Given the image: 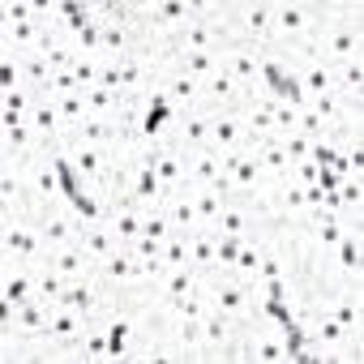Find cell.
<instances>
[{"label": "cell", "instance_id": "45", "mask_svg": "<svg viewBox=\"0 0 364 364\" xmlns=\"http://www.w3.org/2000/svg\"><path fill=\"white\" fill-rule=\"evenodd\" d=\"M279 146H283V154H287L291 163H300V159H313V137H304L300 129L283 133V137H279Z\"/></svg>", "mask_w": 364, "mask_h": 364}, {"label": "cell", "instance_id": "38", "mask_svg": "<svg viewBox=\"0 0 364 364\" xmlns=\"http://www.w3.org/2000/svg\"><path fill=\"white\" fill-rule=\"evenodd\" d=\"M334 95L347 99L351 107H360V99H364V60H347V65L334 69Z\"/></svg>", "mask_w": 364, "mask_h": 364}, {"label": "cell", "instance_id": "40", "mask_svg": "<svg viewBox=\"0 0 364 364\" xmlns=\"http://www.w3.org/2000/svg\"><path fill=\"white\" fill-rule=\"evenodd\" d=\"M180 69H185L193 82H210L219 69H223V56L219 52H185V56H176Z\"/></svg>", "mask_w": 364, "mask_h": 364}, {"label": "cell", "instance_id": "13", "mask_svg": "<svg viewBox=\"0 0 364 364\" xmlns=\"http://www.w3.org/2000/svg\"><path fill=\"white\" fill-rule=\"evenodd\" d=\"M219 56H223V69H228L245 90H257V86H262V60H266V48H257V43H228Z\"/></svg>", "mask_w": 364, "mask_h": 364}, {"label": "cell", "instance_id": "3", "mask_svg": "<svg viewBox=\"0 0 364 364\" xmlns=\"http://www.w3.org/2000/svg\"><path fill=\"white\" fill-rule=\"evenodd\" d=\"M317 26H321V0H274L270 43L266 48H300V43H313Z\"/></svg>", "mask_w": 364, "mask_h": 364}, {"label": "cell", "instance_id": "6", "mask_svg": "<svg viewBox=\"0 0 364 364\" xmlns=\"http://www.w3.org/2000/svg\"><path fill=\"white\" fill-rule=\"evenodd\" d=\"M60 159H65V167L77 176V185H90V189L107 185V189H112V154H107V150L86 146V141H69V146L60 150ZM112 198H116V193H112Z\"/></svg>", "mask_w": 364, "mask_h": 364}, {"label": "cell", "instance_id": "50", "mask_svg": "<svg viewBox=\"0 0 364 364\" xmlns=\"http://www.w3.org/2000/svg\"><path fill=\"white\" fill-rule=\"evenodd\" d=\"M236 249H240V240H232V236H219V270H232V262H236Z\"/></svg>", "mask_w": 364, "mask_h": 364}, {"label": "cell", "instance_id": "36", "mask_svg": "<svg viewBox=\"0 0 364 364\" xmlns=\"http://www.w3.org/2000/svg\"><path fill=\"white\" fill-rule=\"evenodd\" d=\"M296 82H300V95H304V99H317V95L334 90V69L313 56V60H304V65L296 69Z\"/></svg>", "mask_w": 364, "mask_h": 364}, {"label": "cell", "instance_id": "24", "mask_svg": "<svg viewBox=\"0 0 364 364\" xmlns=\"http://www.w3.org/2000/svg\"><path fill=\"white\" fill-rule=\"evenodd\" d=\"M35 266L18 262V266H0V304L5 309H18L26 300H35Z\"/></svg>", "mask_w": 364, "mask_h": 364}, {"label": "cell", "instance_id": "20", "mask_svg": "<svg viewBox=\"0 0 364 364\" xmlns=\"http://www.w3.org/2000/svg\"><path fill=\"white\" fill-rule=\"evenodd\" d=\"M163 141H171V146H180V150H206L210 146V112H189V116H171V124H167V137Z\"/></svg>", "mask_w": 364, "mask_h": 364}, {"label": "cell", "instance_id": "35", "mask_svg": "<svg viewBox=\"0 0 364 364\" xmlns=\"http://www.w3.org/2000/svg\"><path fill=\"white\" fill-rule=\"evenodd\" d=\"M189 266L198 270V274H210V270H219V232H193L189 236Z\"/></svg>", "mask_w": 364, "mask_h": 364}, {"label": "cell", "instance_id": "42", "mask_svg": "<svg viewBox=\"0 0 364 364\" xmlns=\"http://www.w3.org/2000/svg\"><path fill=\"white\" fill-rule=\"evenodd\" d=\"M257 266H262V240H240L236 262H232V274L245 279V283H257Z\"/></svg>", "mask_w": 364, "mask_h": 364}, {"label": "cell", "instance_id": "25", "mask_svg": "<svg viewBox=\"0 0 364 364\" xmlns=\"http://www.w3.org/2000/svg\"><path fill=\"white\" fill-rule=\"evenodd\" d=\"M150 163H154V176L163 180V189L176 193V189H189V180H185V150L171 146V141H159L150 150Z\"/></svg>", "mask_w": 364, "mask_h": 364}, {"label": "cell", "instance_id": "26", "mask_svg": "<svg viewBox=\"0 0 364 364\" xmlns=\"http://www.w3.org/2000/svg\"><path fill=\"white\" fill-rule=\"evenodd\" d=\"M210 150H219L223 159L245 150V124H240V107L232 112H210Z\"/></svg>", "mask_w": 364, "mask_h": 364}, {"label": "cell", "instance_id": "23", "mask_svg": "<svg viewBox=\"0 0 364 364\" xmlns=\"http://www.w3.org/2000/svg\"><path fill=\"white\" fill-rule=\"evenodd\" d=\"M330 274H334V287L364 279V245H360V236L347 232V236L338 240V249L330 253Z\"/></svg>", "mask_w": 364, "mask_h": 364}, {"label": "cell", "instance_id": "12", "mask_svg": "<svg viewBox=\"0 0 364 364\" xmlns=\"http://www.w3.org/2000/svg\"><path fill=\"white\" fill-rule=\"evenodd\" d=\"M18 219H35L31 193L22 185V167L0 163V223H18Z\"/></svg>", "mask_w": 364, "mask_h": 364}, {"label": "cell", "instance_id": "32", "mask_svg": "<svg viewBox=\"0 0 364 364\" xmlns=\"http://www.w3.org/2000/svg\"><path fill=\"white\" fill-rule=\"evenodd\" d=\"M77 249L99 266L103 257H112V253H116V249H124V245L112 236V228H107V223H82V232H77Z\"/></svg>", "mask_w": 364, "mask_h": 364}, {"label": "cell", "instance_id": "10", "mask_svg": "<svg viewBox=\"0 0 364 364\" xmlns=\"http://www.w3.org/2000/svg\"><path fill=\"white\" fill-rule=\"evenodd\" d=\"M270 14H274V0H232V22L240 43H270Z\"/></svg>", "mask_w": 364, "mask_h": 364}, {"label": "cell", "instance_id": "46", "mask_svg": "<svg viewBox=\"0 0 364 364\" xmlns=\"http://www.w3.org/2000/svg\"><path fill=\"white\" fill-rule=\"evenodd\" d=\"M141 236H146V240H159V245H163L167 236H176L171 223H167V215H163V206H159V210H146V219H141Z\"/></svg>", "mask_w": 364, "mask_h": 364}, {"label": "cell", "instance_id": "47", "mask_svg": "<svg viewBox=\"0 0 364 364\" xmlns=\"http://www.w3.org/2000/svg\"><path fill=\"white\" fill-rule=\"evenodd\" d=\"M99 65H103L99 56H77V60H73V77H77V86H82V90L99 86Z\"/></svg>", "mask_w": 364, "mask_h": 364}, {"label": "cell", "instance_id": "11", "mask_svg": "<svg viewBox=\"0 0 364 364\" xmlns=\"http://www.w3.org/2000/svg\"><path fill=\"white\" fill-rule=\"evenodd\" d=\"M26 129L35 133V146L39 150H52V154H60L65 146H69V129H65V120L56 116V103L52 99H35V107H31V116H26Z\"/></svg>", "mask_w": 364, "mask_h": 364}, {"label": "cell", "instance_id": "21", "mask_svg": "<svg viewBox=\"0 0 364 364\" xmlns=\"http://www.w3.org/2000/svg\"><path fill=\"white\" fill-rule=\"evenodd\" d=\"M43 43H48L43 22H0V48H5V56H31V52H43Z\"/></svg>", "mask_w": 364, "mask_h": 364}, {"label": "cell", "instance_id": "8", "mask_svg": "<svg viewBox=\"0 0 364 364\" xmlns=\"http://www.w3.org/2000/svg\"><path fill=\"white\" fill-rule=\"evenodd\" d=\"M240 330H245V321L210 309L202 317V360H232L236 343H240Z\"/></svg>", "mask_w": 364, "mask_h": 364}, {"label": "cell", "instance_id": "1", "mask_svg": "<svg viewBox=\"0 0 364 364\" xmlns=\"http://www.w3.org/2000/svg\"><path fill=\"white\" fill-rule=\"evenodd\" d=\"M22 185H26V193H31L35 219H43L48 210H56V206L69 202V198H65V163H60V154H52V150H39V154H31V159L22 163Z\"/></svg>", "mask_w": 364, "mask_h": 364}, {"label": "cell", "instance_id": "5", "mask_svg": "<svg viewBox=\"0 0 364 364\" xmlns=\"http://www.w3.org/2000/svg\"><path fill=\"white\" fill-rule=\"evenodd\" d=\"M270 228H274V219H270L253 198H228L215 232H219V236H232V240H262Z\"/></svg>", "mask_w": 364, "mask_h": 364}, {"label": "cell", "instance_id": "4", "mask_svg": "<svg viewBox=\"0 0 364 364\" xmlns=\"http://www.w3.org/2000/svg\"><path fill=\"white\" fill-rule=\"evenodd\" d=\"M43 266L48 249L39 240V223L35 219H18V223H0V266Z\"/></svg>", "mask_w": 364, "mask_h": 364}, {"label": "cell", "instance_id": "31", "mask_svg": "<svg viewBox=\"0 0 364 364\" xmlns=\"http://www.w3.org/2000/svg\"><path fill=\"white\" fill-rule=\"evenodd\" d=\"M14 69H18V82H22L31 95H48V86H52V77H56V69L48 65V56H43V52L14 56Z\"/></svg>", "mask_w": 364, "mask_h": 364}, {"label": "cell", "instance_id": "30", "mask_svg": "<svg viewBox=\"0 0 364 364\" xmlns=\"http://www.w3.org/2000/svg\"><path fill=\"white\" fill-rule=\"evenodd\" d=\"M245 150L262 163V171L274 180V185H283V180H291V159L283 154V146H279V137H270V141H245Z\"/></svg>", "mask_w": 364, "mask_h": 364}, {"label": "cell", "instance_id": "48", "mask_svg": "<svg viewBox=\"0 0 364 364\" xmlns=\"http://www.w3.org/2000/svg\"><path fill=\"white\" fill-rule=\"evenodd\" d=\"M65 95H82V86H77L73 69H60V73L52 77V86H48V95H43V99H65Z\"/></svg>", "mask_w": 364, "mask_h": 364}, {"label": "cell", "instance_id": "28", "mask_svg": "<svg viewBox=\"0 0 364 364\" xmlns=\"http://www.w3.org/2000/svg\"><path fill=\"white\" fill-rule=\"evenodd\" d=\"M141 219H146V210H141V206H133L129 198H116V202H112V210H107V228H112V236H116L124 249L141 236Z\"/></svg>", "mask_w": 364, "mask_h": 364}, {"label": "cell", "instance_id": "19", "mask_svg": "<svg viewBox=\"0 0 364 364\" xmlns=\"http://www.w3.org/2000/svg\"><path fill=\"white\" fill-rule=\"evenodd\" d=\"M185 180L189 189L193 185H210V189H223L228 193V167H223V154L219 150H189L185 154Z\"/></svg>", "mask_w": 364, "mask_h": 364}, {"label": "cell", "instance_id": "49", "mask_svg": "<svg viewBox=\"0 0 364 364\" xmlns=\"http://www.w3.org/2000/svg\"><path fill=\"white\" fill-rule=\"evenodd\" d=\"M317 176H321V163H313V159L291 163V185H317Z\"/></svg>", "mask_w": 364, "mask_h": 364}, {"label": "cell", "instance_id": "29", "mask_svg": "<svg viewBox=\"0 0 364 364\" xmlns=\"http://www.w3.org/2000/svg\"><path fill=\"white\" fill-rule=\"evenodd\" d=\"M228 43H223V35L215 31V26H206V22H193L189 18V26L176 35V43H171V52L176 56H185V52H223Z\"/></svg>", "mask_w": 364, "mask_h": 364}, {"label": "cell", "instance_id": "22", "mask_svg": "<svg viewBox=\"0 0 364 364\" xmlns=\"http://www.w3.org/2000/svg\"><path fill=\"white\" fill-rule=\"evenodd\" d=\"M198 86H202V112H232V107H240L245 95H249L228 69H219L210 82H198Z\"/></svg>", "mask_w": 364, "mask_h": 364}, {"label": "cell", "instance_id": "41", "mask_svg": "<svg viewBox=\"0 0 364 364\" xmlns=\"http://www.w3.org/2000/svg\"><path fill=\"white\" fill-rule=\"evenodd\" d=\"M35 283H39V287H35V296H39V300H48V304H60V300H65V291H69V279H65V274H56L48 262H43V266H35Z\"/></svg>", "mask_w": 364, "mask_h": 364}, {"label": "cell", "instance_id": "2", "mask_svg": "<svg viewBox=\"0 0 364 364\" xmlns=\"http://www.w3.org/2000/svg\"><path fill=\"white\" fill-rule=\"evenodd\" d=\"M202 296L215 313H228L236 321H253L257 309H262V287L257 283H245L236 279L232 270H210L202 274Z\"/></svg>", "mask_w": 364, "mask_h": 364}, {"label": "cell", "instance_id": "16", "mask_svg": "<svg viewBox=\"0 0 364 364\" xmlns=\"http://www.w3.org/2000/svg\"><path fill=\"white\" fill-rule=\"evenodd\" d=\"M159 99L167 103L171 116H189V112H202V86L185 73V69H176L167 77H159Z\"/></svg>", "mask_w": 364, "mask_h": 364}, {"label": "cell", "instance_id": "9", "mask_svg": "<svg viewBox=\"0 0 364 364\" xmlns=\"http://www.w3.org/2000/svg\"><path fill=\"white\" fill-rule=\"evenodd\" d=\"M124 198H129L133 206H141V210H159V206H163L167 189H163V180L154 176L150 154H137L133 167L124 171Z\"/></svg>", "mask_w": 364, "mask_h": 364}, {"label": "cell", "instance_id": "14", "mask_svg": "<svg viewBox=\"0 0 364 364\" xmlns=\"http://www.w3.org/2000/svg\"><path fill=\"white\" fill-rule=\"evenodd\" d=\"M95 279L103 283V291L116 300V304H124L129 296H133V253L129 249H116L112 257H103L99 266H95Z\"/></svg>", "mask_w": 364, "mask_h": 364}, {"label": "cell", "instance_id": "17", "mask_svg": "<svg viewBox=\"0 0 364 364\" xmlns=\"http://www.w3.org/2000/svg\"><path fill=\"white\" fill-rule=\"evenodd\" d=\"M31 154H39V146H35V133L26 129V120L0 112V163H18L22 167Z\"/></svg>", "mask_w": 364, "mask_h": 364}, {"label": "cell", "instance_id": "7", "mask_svg": "<svg viewBox=\"0 0 364 364\" xmlns=\"http://www.w3.org/2000/svg\"><path fill=\"white\" fill-rule=\"evenodd\" d=\"M52 313H56V304H48V300H26V304H18V309H5L0 304V330L5 334H18V338H39V334H48V326H52Z\"/></svg>", "mask_w": 364, "mask_h": 364}, {"label": "cell", "instance_id": "43", "mask_svg": "<svg viewBox=\"0 0 364 364\" xmlns=\"http://www.w3.org/2000/svg\"><path fill=\"white\" fill-rule=\"evenodd\" d=\"M52 103H56V116L65 120V129H69V133H73L77 124H86V120H90V112H86V90H82V95H65V99H52Z\"/></svg>", "mask_w": 364, "mask_h": 364}, {"label": "cell", "instance_id": "34", "mask_svg": "<svg viewBox=\"0 0 364 364\" xmlns=\"http://www.w3.org/2000/svg\"><path fill=\"white\" fill-rule=\"evenodd\" d=\"M48 266L56 270V274H65L69 283H82V279H90L95 274V262L77 249V245H69V249H56V253H48Z\"/></svg>", "mask_w": 364, "mask_h": 364}, {"label": "cell", "instance_id": "44", "mask_svg": "<svg viewBox=\"0 0 364 364\" xmlns=\"http://www.w3.org/2000/svg\"><path fill=\"white\" fill-rule=\"evenodd\" d=\"M159 257H163L167 270H185V266H189V236H167Z\"/></svg>", "mask_w": 364, "mask_h": 364}, {"label": "cell", "instance_id": "15", "mask_svg": "<svg viewBox=\"0 0 364 364\" xmlns=\"http://www.w3.org/2000/svg\"><path fill=\"white\" fill-rule=\"evenodd\" d=\"M65 309H73V313H82L86 321H99V317H107L112 309H116V300L103 291V283L90 274V279H82V283H69V291H65V300H60Z\"/></svg>", "mask_w": 364, "mask_h": 364}, {"label": "cell", "instance_id": "27", "mask_svg": "<svg viewBox=\"0 0 364 364\" xmlns=\"http://www.w3.org/2000/svg\"><path fill=\"white\" fill-rule=\"evenodd\" d=\"M163 215H167V223H171L176 236H193V232H202V219H198V206H193V193H189V189L167 193V198H163Z\"/></svg>", "mask_w": 364, "mask_h": 364}, {"label": "cell", "instance_id": "37", "mask_svg": "<svg viewBox=\"0 0 364 364\" xmlns=\"http://www.w3.org/2000/svg\"><path fill=\"white\" fill-rule=\"evenodd\" d=\"M86 112L99 116V120H129V103L116 90H107V86H90L86 90Z\"/></svg>", "mask_w": 364, "mask_h": 364}, {"label": "cell", "instance_id": "18", "mask_svg": "<svg viewBox=\"0 0 364 364\" xmlns=\"http://www.w3.org/2000/svg\"><path fill=\"white\" fill-rule=\"evenodd\" d=\"M35 223H39V240H43V249H48V253L77 245L82 219L73 215V206H69V202H65V206H56V210H48V215H43V219H35Z\"/></svg>", "mask_w": 364, "mask_h": 364}, {"label": "cell", "instance_id": "33", "mask_svg": "<svg viewBox=\"0 0 364 364\" xmlns=\"http://www.w3.org/2000/svg\"><path fill=\"white\" fill-rule=\"evenodd\" d=\"M270 210H274V223H304V189L300 185H291V180H283V185H274V202H270Z\"/></svg>", "mask_w": 364, "mask_h": 364}, {"label": "cell", "instance_id": "39", "mask_svg": "<svg viewBox=\"0 0 364 364\" xmlns=\"http://www.w3.org/2000/svg\"><path fill=\"white\" fill-rule=\"evenodd\" d=\"M189 193H193V206H198L202 228H206V232H215V228H219V215H223L228 193H223V189H210V185H193Z\"/></svg>", "mask_w": 364, "mask_h": 364}]
</instances>
